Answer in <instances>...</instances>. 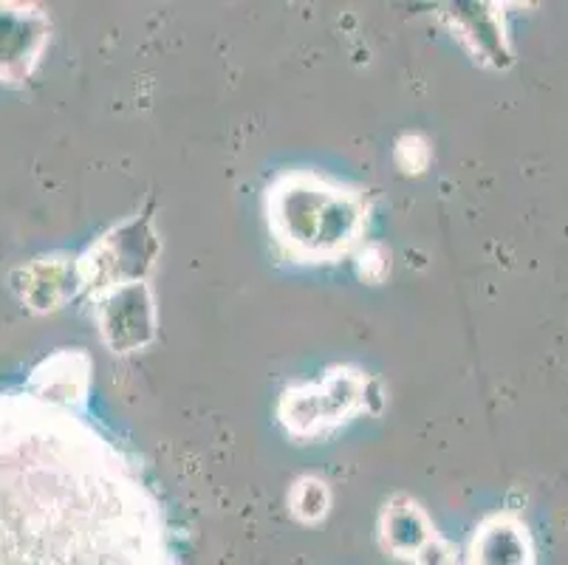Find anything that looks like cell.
<instances>
[{"mask_svg":"<svg viewBox=\"0 0 568 565\" xmlns=\"http://www.w3.org/2000/svg\"><path fill=\"white\" fill-rule=\"evenodd\" d=\"M0 565H179L136 464L69 404L0 396Z\"/></svg>","mask_w":568,"mask_h":565,"instance_id":"cell-1","label":"cell"},{"mask_svg":"<svg viewBox=\"0 0 568 565\" xmlns=\"http://www.w3.org/2000/svg\"><path fill=\"white\" fill-rule=\"evenodd\" d=\"M268 224L301 261L343 255L365 226L363 199L308 173L283 175L268 190Z\"/></svg>","mask_w":568,"mask_h":565,"instance_id":"cell-2","label":"cell"},{"mask_svg":"<svg viewBox=\"0 0 568 565\" xmlns=\"http://www.w3.org/2000/svg\"><path fill=\"white\" fill-rule=\"evenodd\" d=\"M153 252H156V241H153L148 224L122 226L119 232L102 238L97 246L88 249V255L77 263L80 286L91 289V294L116 292L119 286H128V283L136 286L144 272L131 261L151 266Z\"/></svg>","mask_w":568,"mask_h":565,"instance_id":"cell-3","label":"cell"},{"mask_svg":"<svg viewBox=\"0 0 568 565\" xmlns=\"http://www.w3.org/2000/svg\"><path fill=\"white\" fill-rule=\"evenodd\" d=\"M363 396L365 385L354 371H334L320 385L286 393L281 404V418L292 433L312 435L325 424L343 422Z\"/></svg>","mask_w":568,"mask_h":565,"instance_id":"cell-4","label":"cell"},{"mask_svg":"<svg viewBox=\"0 0 568 565\" xmlns=\"http://www.w3.org/2000/svg\"><path fill=\"white\" fill-rule=\"evenodd\" d=\"M45 34L49 23L38 9L0 7V82H18L32 74Z\"/></svg>","mask_w":568,"mask_h":565,"instance_id":"cell-5","label":"cell"},{"mask_svg":"<svg viewBox=\"0 0 568 565\" xmlns=\"http://www.w3.org/2000/svg\"><path fill=\"white\" fill-rule=\"evenodd\" d=\"M102 329H105V340L111 342V349L116 351H133L136 345L151 340L153 309L144 283L122 289L108 300L105 311H102Z\"/></svg>","mask_w":568,"mask_h":565,"instance_id":"cell-6","label":"cell"},{"mask_svg":"<svg viewBox=\"0 0 568 565\" xmlns=\"http://www.w3.org/2000/svg\"><path fill=\"white\" fill-rule=\"evenodd\" d=\"M18 278H23V283H14V286H18L23 303L34 311L57 309L65 297L74 294L77 283H80V272L63 258H40L20 269Z\"/></svg>","mask_w":568,"mask_h":565,"instance_id":"cell-7","label":"cell"},{"mask_svg":"<svg viewBox=\"0 0 568 565\" xmlns=\"http://www.w3.org/2000/svg\"><path fill=\"white\" fill-rule=\"evenodd\" d=\"M88 356L80 351H63V354H54L51 360H45L43 365L34 367L29 387L38 396L49 398V402L69 404L82 402L88 387Z\"/></svg>","mask_w":568,"mask_h":565,"instance_id":"cell-8","label":"cell"},{"mask_svg":"<svg viewBox=\"0 0 568 565\" xmlns=\"http://www.w3.org/2000/svg\"><path fill=\"white\" fill-rule=\"evenodd\" d=\"M531 552L524 528L509 517H493L473 541V565H529Z\"/></svg>","mask_w":568,"mask_h":565,"instance_id":"cell-9","label":"cell"},{"mask_svg":"<svg viewBox=\"0 0 568 565\" xmlns=\"http://www.w3.org/2000/svg\"><path fill=\"white\" fill-rule=\"evenodd\" d=\"M427 543H430V526L416 504L402 501L385 512V546L394 548L396 554H418Z\"/></svg>","mask_w":568,"mask_h":565,"instance_id":"cell-10","label":"cell"},{"mask_svg":"<svg viewBox=\"0 0 568 565\" xmlns=\"http://www.w3.org/2000/svg\"><path fill=\"white\" fill-rule=\"evenodd\" d=\"M292 509L301 521H320L328 509V490L320 481L306 478L294 486L292 492Z\"/></svg>","mask_w":568,"mask_h":565,"instance_id":"cell-11","label":"cell"},{"mask_svg":"<svg viewBox=\"0 0 568 565\" xmlns=\"http://www.w3.org/2000/svg\"><path fill=\"white\" fill-rule=\"evenodd\" d=\"M418 565H456V563H453L450 548L444 546V543L430 541L422 552H418Z\"/></svg>","mask_w":568,"mask_h":565,"instance_id":"cell-12","label":"cell"}]
</instances>
